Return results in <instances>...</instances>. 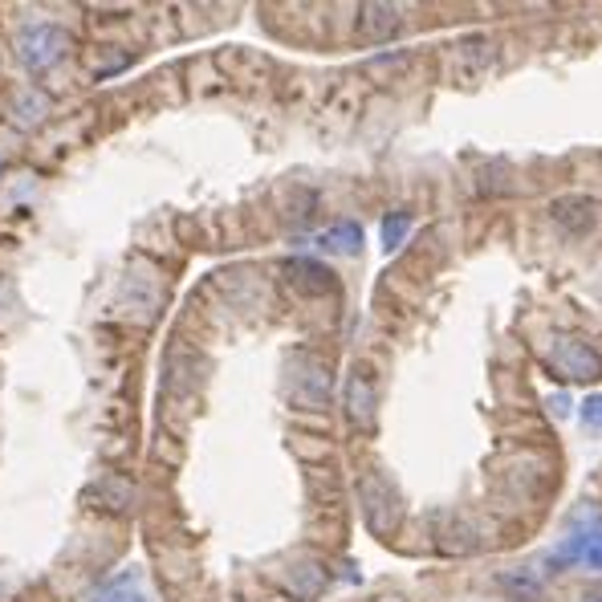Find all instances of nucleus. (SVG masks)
<instances>
[{"instance_id":"1a4fd4ad","label":"nucleus","mask_w":602,"mask_h":602,"mask_svg":"<svg viewBox=\"0 0 602 602\" xmlns=\"http://www.w3.org/2000/svg\"><path fill=\"white\" fill-rule=\"evenodd\" d=\"M326 582H330V574L322 570V562H297L285 570V586L293 598H318L326 590Z\"/></svg>"},{"instance_id":"4468645a","label":"nucleus","mask_w":602,"mask_h":602,"mask_svg":"<svg viewBox=\"0 0 602 602\" xmlns=\"http://www.w3.org/2000/svg\"><path fill=\"white\" fill-rule=\"evenodd\" d=\"M411 212H403V208H395V212H387L383 216V224H379V236H383V249L387 253H395L399 245H403V236L411 232Z\"/></svg>"},{"instance_id":"f3484780","label":"nucleus","mask_w":602,"mask_h":602,"mask_svg":"<svg viewBox=\"0 0 602 602\" xmlns=\"http://www.w3.org/2000/svg\"><path fill=\"white\" fill-rule=\"evenodd\" d=\"M582 602H602V590H590V594H582Z\"/></svg>"},{"instance_id":"0eeeda50","label":"nucleus","mask_w":602,"mask_h":602,"mask_svg":"<svg viewBox=\"0 0 602 602\" xmlns=\"http://www.w3.org/2000/svg\"><path fill=\"white\" fill-rule=\"evenodd\" d=\"M293 399L306 407H326L330 403V371L318 358H301V371L293 375Z\"/></svg>"},{"instance_id":"39448f33","label":"nucleus","mask_w":602,"mask_h":602,"mask_svg":"<svg viewBox=\"0 0 602 602\" xmlns=\"http://www.w3.org/2000/svg\"><path fill=\"white\" fill-rule=\"evenodd\" d=\"M578 562L590 570H602V517L586 529H574L550 558V566H578Z\"/></svg>"},{"instance_id":"2eb2a0df","label":"nucleus","mask_w":602,"mask_h":602,"mask_svg":"<svg viewBox=\"0 0 602 602\" xmlns=\"http://www.w3.org/2000/svg\"><path fill=\"white\" fill-rule=\"evenodd\" d=\"M582 424L586 428H602V395H590L582 403Z\"/></svg>"},{"instance_id":"f257e3e1","label":"nucleus","mask_w":602,"mask_h":602,"mask_svg":"<svg viewBox=\"0 0 602 602\" xmlns=\"http://www.w3.org/2000/svg\"><path fill=\"white\" fill-rule=\"evenodd\" d=\"M358 505H363V517H367V529L375 537H391L403 521V501H399V489L383 472H363L358 476Z\"/></svg>"},{"instance_id":"f03ea898","label":"nucleus","mask_w":602,"mask_h":602,"mask_svg":"<svg viewBox=\"0 0 602 602\" xmlns=\"http://www.w3.org/2000/svg\"><path fill=\"white\" fill-rule=\"evenodd\" d=\"M342 407L354 428H371L375 424V407H379V371L371 363H354L346 383H342Z\"/></svg>"},{"instance_id":"9d476101","label":"nucleus","mask_w":602,"mask_h":602,"mask_svg":"<svg viewBox=\"0 0 602 602\" xmlns=\"http://www.w3.org/2000/svg\"><path fill=\"white\" fill-rule=\"evenodd\" d=\"M94 602H151V594L143 590V578H139V570H127V574L110 578L106 586H98Z\"/></svg>"},{"instance_id":"9b49d317","label":"nucleus","mask_w":602,"mask_h":602,"mask_svg":"<svg viewBox=\"0 0 602 602\" xmlns=\"http://www.w3.org/2000/svg\"><path fill=\"white\" fill-rule=\"evenodd\" d=\"M501 590L509 598H517V602H537L541 590H546V582H541V574L533 566H517V570L501 574Z\"/></svg>"},{"instance_id":"ddd939ff","label":"nucleus","mask_w":602,"mask_h":602,"mask_svg":"<svg viewBox=\"0 0 602 602\" xmlns=\"http://www.w3.org/2000/svg\"><path fill=\"white\" fill-rule=\"evenodd\" d=\"M550 212H554V220H558L570 236H578V232H586V228L594 224V208H590L586 200H558Z\"/></svg>"},{"instance_id":"6e6552de","label":"nucleus","mask_w":602,"mask_h":602,"mask_svg":"<svg viewBox=\"0 0 602 602\" xmlns=\"http://www.w3.org/2000/svg\"><path fill=\"white\" fill-rule=\"evenodd\" d=\"M285 273H289V281H293L301 293H310V297H322V293H334V289H338L334 273H330L322 261H306V257H297V261H289V265H285Z\"/></svg>"},{"instance_id":"dca6fc26","label":"nucleus","mask_w":602,"mask_h":602,"mask_svg":"<svg viewBox=\"0 0 602 602\" xmlns=\"http://www.w3.org/2000/svg\"><path fill=\"white\" fill-rule=\"evenodd\" d=\"M550 407H554V415H570V395H550Z\"/></svg>"},{"instance_id":"423d86ee","label":"nucleus","mask_w":602,"mask_h":602,"mask_svg":"<svg viewBox=\"0 0 602 602\" xmlns=\"http://www.w3.org/2000/svg\"><path fill=\"white\" fill-rule=\"evenodd\" d=\"M354 29H358V41H367V45L395 41L403 33V9L399 5H363Z\"/></svg>"},{"instance_id":"7ed1b4c3","label":"nucleus","mask_w":602,"mask_h":602,"mask_svg":"<svg viewBox=\"0 0 602 602\" xmlns=\"http://www.w3.org/2000/svg\"><path fill=\"white\" fill-rule=\"evenodd\" d=\"M17 49H21V62L29 70H49L57 57L70 49V33L62 25H49V21H37L29 25L21 37H17Z\"/></svg>"},{"instance_id":"f8f14e48","label":"nucleus","mask_w":602,"mask_h":602,"mask_svg":"<svg viewBox=\"0 0 602 602\" xmlns=\"http://www.w3.org/2000/svg\"><path fill=\"white\" fill-rule=\"evenodd\" d=\"M363 228H358L354 220H346V224H334V228H326L322 236H318V249H326V253H346V257H354L358 249H363Z\"/></svg>"},{"instance_id":"20e7f679","label":"nucleus","mask_w":602,"mask_h":602,"mask_svg":"<svg viewBox=\"0 0 602 602\" xmlns=\"http://www.w3.org/2000/svg\"><path fill=\"white\" fill-rule=\"evenodd\" d=\"M550 367L570 379V383H590L602 375V354L590 346V342H578V338H558L550 346Z\"/></svg>"}]
</instances>
